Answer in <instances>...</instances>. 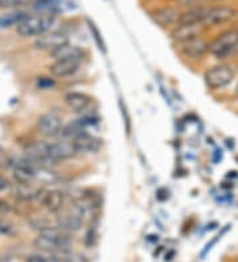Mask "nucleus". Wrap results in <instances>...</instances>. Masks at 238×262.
<instances>
[{
    "mask_svg": "<svg viewBox=\"0 0 238 262\" xmlns=\"http://www.w3.org/2000/svg\"><path fill=\"white\" fill-rule=\"evenodd\" d=\"M73 2L72 0H36L35 10L41 11L42 13H62L73 8Z\"/></svg>",
    "mask_w": 238,
    "mask_h": 262,
    "instance_id": "12",
    "label": "nucleus"
},
{
    "mask_svg": "<svg viewBox=\"0 0 238 262\" xmlns=\"http://www.w3.org/2000/svg\"><path fill=\"white\" fill-rule=\"evenodd\" d=\"M26 158L38 167H51L54 164L49 154V143L47 142H33L26 147Z\"/></svg>",
    "mask_w": 238,
    "mask_h": 262,
    "instance_id": "6",
    "label": "nucleus"
},
{
    "mask_svg": "<svg viewBox=\"0 0 238 262\" xmlns=\"http://www.w3.org/2000/svg\"><path fill=\"white\" fill-rule=\"evenodd\" d=\"M237 94H238V86H237Z\"/></svg>",
    "mask_w": 238,
    "mask_h": 262,
    "instance_id": "31",
    "label": "nucleus"
},
{
    "mask_svg": "<svg viewBox=\"0 0 238 262\" xmlns=\"http://www.w3.org/2000/svg\"><path fill=\"white\" fill-rule=\"evenodd\" d=\"M89 26H90V29H92L93 32V36L95 37V40H97V44L99 45V48L102 49V51H105V44L102 42V38H101V33H99V31L97 29V27H95L94 23H92L89 20Z\"/></svg>",
    "mask_w": 238,
    "mask_h": 262,
    "instance_id": "26",
    "label": "nucleus"
},
{
    "mask_svg": "<svg viewBox=\"0 0 238 262\" xmlns=\"http://www.w3.org/2000/svg\"><path fill=\"white\" fill-rule=\"evenodd\" d=\"M180 15L181 13H179L174 8H160V10L151 12L153 20L160 27H168L172 26V24H178L179 20H180Z\"/></svg>",
    "mask_w": 238,
    "mask_h": 262,
    "instance_id": "19",
    "label": "nucleus"
},
{
    "mask_svg": "<svg viewBox=\"0 0 238 262\" xmlns=\"http://www.w3.org/2000/svg\"><path fill=\"white\" fill-rule=\"evenodd\" d=\"M53 256L60 258L62 262H89V259L86 258L83 254L78 252H73V250H62V252L54 253Z\"/></svg>",
    "mask_w": 238,
    "mask_h": 262,
    "instance_id": "24",
    "label": "nucleus"
},
{
    "mask_svg": "<svg viewBox=\"0 0 238 262\" xmlns=\"http://www.w3.org/2000/svg\"><path fill=\"white\" fill-rule=\"evenodd\" d=\"M83 220L79 217L77 212L70 207L67 211H60L57 216V227L65 232H77L81 229Z\"/></svg>",
    "mask_w": 238,
    "mask_h": 262,
    "instance_id": "11",
    "label": "nucleus"
},
{
    "mask_svg": "<svg viewBox=\"0 0 238 262\" xmlns=\"http://www.w3.org/2000/svg\"><path fill=\"white\" fill-rule=\"evenodd\" d=\"M67 44H69L68 36L63 32H58V31H49L44 35L38 36L35 41L36 48L40 49V51L51 52V53L62 48L63 45Z\"/></svg>",
    "mask_w": 238,
    "mask_h": 262,
    "instance_id": "7",
    "label": "nucleus"
},
{
    "mask_svg": "<svg viewBox=\"0 0 238 262\" xmlns=\"http://www.w3.org/2000/svg\"><path fill=\"white\" fill-rule=\"evenodd\" d=\"M234 78V71L229 65H217L212 69L206 71L204 74V81L206 86L213 90H219L228 86Z\"/></svg>",
    "mask_w": 238,
    "mask_h": 262,
    "instance_id": "4",
    "label": "nucleus"
},
{
    "mask_svg": "<svg viewBox=\"0 0 238 262\" xmlns=\"http://www.w3.org/2000/svg\"><path fill=\"white\" fill-rule=\"evenodd\" d=\"M37 128L45 137H57L62 134L63 130V122L62 115L56 110L42 114L37 122Z\"/></svg>",
    "mask_w": 238,
    "mask_h": 262,
    "instance_id": "5",
    "label": "nucleus"
},
{
    "mask_svg": "<svg viewBox=\"0 0 238 262\" xmlns=\"http://www.w3.org/2000/svg\"><path fill=\"white\" fill-rule=\"evenodd\" d=\"M28 0H0V7L3 8H13V7L24 6Z\"/></svg>",
    "mask_w": 238,
    "mask_h": 262,
    "instance_id": "25",
    "label": "nucleus"
},
{
    "mask_svg": "<svg viewBox=\"0 0 238 262\" xmlns=\"http://www.w3.org/2000/svg\"><path fill=\"white\" fill-rule=\"evenodd\" d=\"M29 15L24 11H13V12L6 13L3 16H0V27L2 28H8V27L19 26L20 23L28 17Z\"/></svg>",
    "mask_w": 238,
    "mask_h": 262,
    "instance_id": "22",
    "label": "nucleus"
},
{
    "mask_svg": "<svg viewBox=\"0 0 238 262\" xmlns=\"http://www.w3.org/2000/svg\"><path fill=\"white\" fill-rule=\"evenodd\" d=\"M65 102L73 112L85 113L92 105V97L81 92H70L65 96Z\"/></svg>",
    "mask_w": 238,
    "mask_h": 262,
    "instance_id": "18",
    "label": "nucleus"
},
{
    "mask_svg": "<svg viewBox=\"0 0 238 262\" xmlns=\"http://www.w3.org/2000/svg\"><path fill=\"white\" fill-rule=\"evenodd\" d=\"M56 23V16L51 13H40L28 16L24 21H21L16 27V31L23 37H31V36H41L49 32L52 27Z\"/></svg>",
    "mask_w": 238,
    "mask_h": 262,
    "instance_id": "2",
    "label": "nucleus"
},
{
    "mask_svg": "<svg viewBox=\"0 0 238 262\" xmlns=\"http://www.w3.org/2000/svg\"><path fill=\"white\" fill-rule=\"evenodd\" d=\"M47 262H62V261H61L60 258H57L56 256H53V257H51V258H48Z\"/></svg>",
    "mask_w": 238,
    "mask_h": 262,
    "instance_id": "30",
    "label": "nucleus"
},
{
    "mask_svg": "<svg viewBox=\"0 0 238 262\" xmlns=\"http://www.w3.org/2000/svg\"><path fill=\"white\" fill-rule=\"evenodd\" d=\"M209 52V44L201 37H196L181 44V53L189 58H200Z\"/></svg>",
    "mask_w": 238,
    "mask_h": 262,
    "instance_id": "16",
    "label": "nucleus"
},
{
    "mask_svg": "<svg viewBox=\"0 0 238 262\" xmlns=\"http://www.w3.org/2000/svg\"><path fill=\"white\" fill-rule=\"evenodd\" d=\"M206 8L208 7H192L189 11L181 13L179 24H201L203 26V19L205 16Z\"/></svg>",
    "mask_w": 238,
    "mask_h": 262,
    "instance_id": "20",
    "label": "nucleus"
},
{
    "mask_svg": "<svg viewBox=\"0 0 238 262\" xmlns=\"http://www.w3.org/2000/svg\"><path fill=\"white\" fill-rule=\"evenodd\" d=\"M204 2H216V0H179V3H180L181 6H189V7L199 6V4L204 3Z\"/></svg>",
    "mask_w": 238,
    "mask_h": 262,
    "instance_id": "27",
    "label": "nucleus"
},
{
    "mask_svg": "<svg viewBox=\"0 0 238 262\" xmlns=\"http://www.w3.org/2000/svg\"><path fill=\"white\" fill-rule=\"evenodd\" d=\"M41 202L45 209L52 213H58L62 211L63 204H65V195L58 189H51L41 196Z\"/></svg>",
    "mask_w": 238,
    "mask_h": 262,
    "instance_id": "17",
    "label": "nucleus"
},
{
    "mask_svg": "<svg viewBox=\"0 0 238 262\" xmlns=\"http://www.w3.org/2000/svg\"><path fill=\"white\" fill-rule=\"evenodd\" d=\"M26 262H47V258L40 256V254H32V256H29L27 258Z\"/></svg>",
    "mask_w": 238,
    "mask_h": 262,
    "instance_id": "28",
    "label": "nucleus"
},
{
    "mask_svg": "<svg viewBox=\"0 0 238 262\" xmlns=\"http://www.w3.org/2000/svg\"><path fill=\"white\" fill-rule=\"evenodd\" d=\"M54 60H58V58H70V57H79L82 58L83 57V51L76 45H70L67 44L63 45L62 48L57 49L56 52L52 53Z\"/></svg>",
    "mask_w": 238,
    "mask_h": 262,
    "instance_id": "23",
    "label": "nucleus"
},
{
    "mask_svg": "<svg viewBox=\"0 0 238 262\" xmlns=\"http://www.w3.org/2000/svg\"><path fill=\"white\" fill-rule=\"evenodd\" d=\"M235 16V11L230 7H208L203 19L204 27H214L228 23Z\"/></svg>",
    "mask_w": 238,
    "mask_h": 262,
    "instance_id": "9",
    "label": "nucleus"
},
{
    "mask_svg": "<svg viewBox=\"0 0 238 262\" xmlns=\"http://www.w3.org/2000/svg\"><path fill=\"white\" fill-rule=\"evenodd\" d=\"M7 187H8V182H7V180L4 179L3 176H0V191H3V189H6Z\"/></svg>",
    "mask_w": 238,
    "mask_h": 262,
    "instance_id": "29",
    "label": "nucleus"
},
{
    "mask_svg": "<svg viewBox=\"0 0 238 262\" xmlns=\"http://www.w3.org/2000/svg\"><path fill=\"white\" fill-rule=\"evenodd\" d=\"M209 52L216 58H226L238 52V31L222 33L209 44Z\"/></svg>",
    "mask_w": 238,
    "mask_h": 262,
    "instance_id": "3",
    "label": "nucleus"
},
{
    "mask_svg": "<svg viewBox=\"0 0 238 262\" xmlns=\"http://www.w3.org/2000/svg\"><path fill=\"white\" fill-rule=\"evenodd\" d=\"M12 167L13 178L17 183H33L36 182V175H37V167L33 164L31 160L27 158H21V159H16L11 163Z\"/></svg>",
    "mask_w": 238,
    "mask_h": 262,
    "instance_id": "8",
    "label": "nucleus"
},
{
    "mask_svg": "<svg viewBox=\"0 0 238 262\" xmlns=\"http://www.w3.org/2000/svg\"><path fill=\"white\" fill-rule=\"evenodd\" d=\"M76 148L77 155L78 154H83V155H89V154L98 152L99 148L102 146L101 139L93 137L90 134H82L72 139Z\"/></svg>",
    "mask_w": 238,
    "mask_h": 262,
    "instance_id": "13",
    "label": "nucleus"
},
{
    "mask_svg": "<svg viewBox=\"0 0 238 262\" xmlns=\"http://www.w3.org/2000/svg\"><path fill=\"white\" fill-rule=\"evenodd\" d=\"M81 61L82 58L79 57L58 58V60H54L53 64L49 67V72L52 76L58 77V78L73 76L81 67Z\"/></svg>",
    "mask_w": 238,
    "mask_h": 262,
    "instance_id": "10",
    "label": "nucleus"
},
{
    "mask_svg": "<svg viewBox=\"0 0 238 262\" xmlns=\"http://www.w3.org/2000/svg\"><path fill=\"white\" fill-rule=\"evenodd\" d=\"M49 154L53 162H60V160H67L70 158L76 157V148H74L73 141H60L49 143Z\"/></svg>",
    "mask_w": 238,
    "mask_h": 262,
    "instance_id": "15",
    "label": "nucleus"
},
{
    "mask_svg": "<svg viewBox=\"0 0 238 262\" xmlns=\"http://www.w3.org/2000/svg\"><path fill=\"white\" fill-rule=\"evenodd\" d=\"M70 236L68 232L60 229V228L54 227H45L40 230L38 236L36 237L35 246L38 249L45 250V252L58 253L62 250L70 249Z\"/></svg>",
    "mask_w": 238,
    "mask_h": 262,
    "instance_id": "1",
    "label": "nucleus"
},
{
    "mask_svg": "<svg viewBox=\"0 0 238 262\" xmlns=\"http://www.w3.org/2000/svg\"><path fill=\"white\" fill-rule=\"evenodd\" d=\"M40 192H41V189L33 186L32 183H26V184L17 183L15 188V195L21 200H26V202L40 196Z\"/></svg>",
    "mask_w": 238,
    "mask_h": 262,
    "instance_id": "21",
    "label": "nucleus"
},
{
    "mask_svg": "<svg viewBox=\"0 0 238 262\" xmlns=\"http://www.w3.org/2000/svg\"><path fill=\"white\" fill-rule=\"evenodd\" d=\"M204 26L201 24H179L172 32V38L179 44L187 42L196 37H200Z\"/></svg>",
    "mask_w": 238,
    "mask_h": 262,
    "instance_id": "14",
    "label": "nucleus"
}]
</instances>
